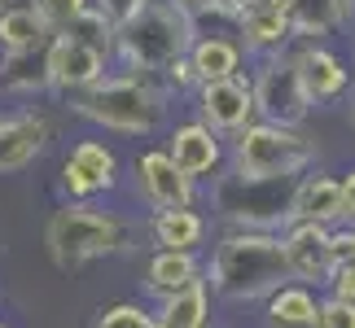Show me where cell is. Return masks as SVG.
Returning a JSON list of instances; mask_svg holds the SVG:
<instances>
[{
  "instance_id": "6da1fadb",
  "label": "cell",
  "mask_w": 355,
  "mask_h": 328,
  "mask_svg": "<svg viewBox=\"0 0 355 328\" xmlns=\"http://www.w3.org/2000/svg\"><path fill=\"white\" fill-rule=\"evenodd\" d=\"M202 280H207L211 298L233 307H250L290 280L285 271V250H281V232L263 228H228L215 241L211 258L202 263Z\"/></svg>"
},
{
  "instance_id": "7a4b0ae2",
  "label": "cell",
  "mask_w": 355,
  "mask_h": 328,
  "mask_svg": "<svg viewBox=\"0 0 355 328\" xmlns=\"http://www.w3.org/2000/svg\"><path fill=\"white\" fill-rule=\"evenodd\" d=\"M71 101V114L92 122L97 131H110V136H154L162 131L167 122V109H171V92L162 88V79L154 75H132V71H114L97 79L92 88L75 92Z\"/></svg>"
},
{
  "instance_id": "3957f363",
  "label": "cell",
  "mask_w": 355,
  "mask_h": 328,
  "mask_svg": "<svg viewBox=\"0 0 355 328\" xmlns=\"http://www.w3.org/2000/svg\"><path fill=\"white\" fill-rule=\"evenodd\" d=\"M198 18L184 13L175 0H149L141 13H132L123 26H114V66L132 75L162 79L171 62H180L198 39Z\"/></svg>"
},
{
  "instance_id": "277c9868",
  "label": "cell",
  "mask_w": 355,
  "mask_h": 328,
  "mask_svg": "<svg viewBox=\"0 0 355 328\" xmlns=\"http://www.w3.org/2000/svg\"><path fill=\"white\" fill-rule=\"evenodd\" d=\"M44 250L62 271H79L97 258L132 250V224L97 201H62L44 224Z\"/></svg>"
},
{
  "instance_id": "5b68a950",
  "label": "cell",
  "mask_w": 355,
  "mask_h": 328,
  "mask_svg": "<svg viewBox=\"0 0 355 328\" xmlns=\"http://www.w3.org/2000/svg\"><path fill=\"white\" fill-rule=\"evenodd\" d=\"M316 167V140L298 127L254 118L250 127L228 136V171L241 180H294Z\"/></svg>"
},
{
  "instance_id": "8992f818",
  "label": "cell",
  "mask_w": 355,
  "mask_h": 328,
  "mask_svg": "<svg viewBox=\"0 0 355 328\" xmlns=\"http://www.w3.org/2000/svg\"><path fill=\"white\" fill-rule=\"evenodd\" d=\"M290 188L294 180H241L233 171H220L211 180V206L220 210L228 228H263L281 232L285 210H290Z\"/></svg>"
},
{
  "instance_id": "52a82bcc",
  "label": "cell",
  "mask_w": 355,
  "mask_h": 328,
  "mask_svg": "<svg viewBox=\"0 0 355 328\" xmlns=\"http://www.w3.org/2000/svg\"><path fill=\"white\" fill-rule=\"evenodd\" d=\"M250 79V97H254V118L263 122H281V127H303L311 118V97L303 88L294 53H272V57H254Z\"/></svg>"
},
{
  "instance_id": "ba28073f",
  "label": "cell",
  "mask_w": 355,
  "mask_h": 328,
  "mask_svg": "<svg viewBox=\"0 0 355 328\" xmlns=\"http://www.w3.org/2000/svg\"><path fill=\"white\" fill-rule=\"evenodd\" d=\"M119 175H123L119 149L110 140H101V136H84V140H75L71 154L62 158L58 188H62L66 201H97V197L119 188Z\"/></svg>"
},
{
  "instance_id": "9c48e42d",
  "label": "cell",
  "mask_w": 355,
  "mask_h": 328,
  "mask_svg": "<svg viewBox=\"0 0 355 328\" xmlns=\"http://www.w3.org/2000/svg\"><path fill=\"white\" fill-rule=\"evenodd\" d=\"M132 193L141 206L149 210H175V206H198V180H189V175L171 162V154L162 145L154 149H141V154L132 158Z\"/></svg>"
},
{
  "instance_id": "30bf717a",
  "label": "cell",
  "mask_w": 355,
  "mask_h": 328,
  "mask_svg": "<svg viewBox=\"0 0 355 328\" xmlns=\"http://www.w3.org/2000/svg\"><path fill=\"white\" fill-rule=\"evenodd\" d=\"M110 71H114V57H105L92 44H79L71 35H53L44 44V79L53 97H75V92L92 88Z\"/></svg>"
},
{
  "instance_id": "8fae6325",
  "label": "cell",
  "mask_w": 355,
  "mask_h": 328,
  "mask_svg": "<svg viewBox=\"0 0 355 328\" xmlns=\"http://www.w3.org/2000/svg\"><path fill=\"white\" fill-rule=\"evenodd\" d=\"M171 162L180 167L189 180H215L224 167H228V140L220 131H211L202 118H184V122H171L167 127V145Z\"/></svg>"
},
{
  "instance_id": "7c38bea8",
  "label": "cell",
  "mask_w": 355,
  "mask_h": 328,
  "mask_svg": "<svg viewBox=\"0 0 355 328\" xmlns=\"http://www.w3.org/2000/svg\"><path fill=\"white\" fill-rule=\"evenodd\" d=\"M193 118H202L211 131H220L224 140L237 136L241 127L254 122V97H250V79H211V84L193 88Z\"/></svg>"
},
{
  "instance_id": "4fadbf2b",
  "label": "cell",
  "mask_w": 355,
  "mask_h": 328,
  "mask_svg": "<svg viewBox=\"0 0 355 328\" xmlns=\"http://www.w3.org/2000/svg\"><path fill=\"white\" fill-rule=\"evenodd\" d=\"M334 228L320 224H285L281 228V250H285V271L298 284H311V289H324L334 271Z\"/></svg>"
},
{
  "instance_id": "5bb4252c",
  "label": "cell",
  "mask_w": 355,
  "mask_h": 328,
  "mask_svg": "<svg viewBox=\"0 0 355 328\" xmlns=\"http://www.w3.org/2000/svg\"><path fill=\"white\" fill-rule=\"evenodd\" d=\"M53 136H58V127L44 109H18V114L0 118V175H18L35 167L49 154Z\"/></svg>"
},
{
  "instance_id": "9a60e30c",
  "label": "cell",
  "mask_w": 355,
  "mask_h": 328,
  "mask_svg": "<svg viewBox=\"0 0 355 328\" xmlns=\"http://www.w3.org/2000/svg\"><path fill=\"white\" fill-rule=\"evenodd\" d=\"M290 53L298 62V75H303V88H307L311 105H334L351 92V66H347V57H338L324 39H294Z\"/></svg>"
},
{
  "instance_id": "2e32d148",
  "label": "cell",
  "mask_w": 355,
  "mask_h": 328,
  "mask_svg": "<svg viewBox=\"0 0 355 328\" xmlns=\"http://www.w3.org/2000/svg\"><path fill=\"white\" fill-rule=\"evenodd\" d=\"M285 224H320V228L343 224V188H338V175L320 171V167H307L303 175H294Z\"/></svg>"
},
{
  "instance_id": "e0dca14e",
  "label": "cell",
  "mask_w": 355,
  "mask_h": 328,
  "mask_svg": "<svg viewBox=\"0 0 355 328\" xmlns=\"http://www.w3.org/2000/svg\"><path fill=\"white\" fill-rule=\"evenodd\" d=\"M233 35L245 57H272V53H285L294 44V26L290 13H285V0H259L245 13L233 18Z\"/></svg>"
},
{
  "instance_id": "ac0fdd59",
  "label": "cell",
  "mask_w": 355,
  "mask_h": 328,
  "mask_svg": "<svg viewBox=\"0 0 355 328\" xmlns=\"http://www.w3.org/2000/svg\"><path fill=\"white\" fill-rule=\"evenodd\" d=\"M193 280H202V254L198 250H154L145 258L141 284L149 298H175L180 289H189Z\"/></svg>"
},
{
  "instance_id": "d6986e66",
  "label": "cell",
  "mask_w": 355,
  "mask_h": 328,
  "mask_svg": "<svg viewBox=\"0 0 355 328\" xmlns=\"http://www.w3.org/2000/svg\"><path fill=\"white\" fill-rule=\"evenodd\" d=\"M207 232H211V224L198 206L149 210V219H145V237L154 250H202Z\"/></svg>"
},
{
  "instance_id": "ffe728a7",
  "label": "cell",
  "mask_w": 355,
  "mask_h": 328,
  "mask_svg": "<svg viewBox=\"0 0 355 328\" xmlns=\"http://www.w3.org/2000/svg\"><path fill=\"white\" fill-rule=\"evenodd\" d=\"M189 66H193L198 84H211V79H233L241 75L245 53L237 44V35H220V31H198L193 48H189Z\"/></svg>"
},
{
  "instance_id": "44dd1931",
  "label": "cell",
  "mask_w": 355,
  "mask_h": 328,
  "mask_svg": "<svg viewBox=\"0 0 355 328\" xmlns=\"http://www.w3.org/2000/svg\"><path fill=\"white\" fill-rule=\"evenodd\" d=\"M316 307H320V293L311 284L285 280L263 298V328H311Z\"/></svg>"
},
{
  "instance_id": "7402d4cb",
  "label": "cell",
  "mask_w": 355,
  "mask_h": 328,
  "mask_svg": "<svg viewBox=\"0 0 355 328\" xmlns=\"http://www.w3.org/2000/svg\"><path fill=\"white\" fill-rule=\"evenodd\" d=\"M294 39H324L351 26V0H285Z\"/></svg>"
},
{
  "instance_id": "603a6c76",
  "label": "cell",
  "mask_w": 355,
  "mask_h": 328,
  "mask_svg": "<svg viewBox=\"0 0 355 328\" xmlns=\"http://www.w3.org/2000/svg\"><path fill=\"white\" fill-rule=\"evenodd\" d=\"M154 328H211V289L207 280H193L175 298H162L154 311Z\"/></svg>"
},
{
  "instance_id": "cb8c5ba5",
  "label": "cell",
  "mask_w": 355,
  "mask_h": 328,
  "mask_svg": "<svg viewBox=\"0 0 355 328\" xmlns=\"http://www.w3.org/2000/svg\"><path fill=\"white\" fill-rule=\"evenodd\" d=\"M49 39H53V31L35 13V5L0 9V53H40Z\"/></svg>"
},
{
  "instance_id": "d4e9b609",
  "label": "cell",
  "mask_w": 355,
  "mask_h": 328,
  "mask_svg": "<svg viewBox=\"0 0 355 328\" xmlns=\"http://www.w3.org/2000/svg\"><path fill=\"white\" fill-rule=\"evenodd\" d=\"M0 92H13V97L49 92L44 48H40V53H0Z\"/></svg>"
},
{
  "instance_id": "484cf974",
  "label": "cell",
  "mask_w": 355,
  "mask_h": 328,
  "mask_svg": "<svg viewBox=\"0 0 355 328\" xmlns=\"http://www.w3.org/2000/svg\"><path fill=\"white\" fill-rule=\"evenodd\" d=\"M58 35H71V39H79V44H92V48H101L105 57H114V22L105 18L101 9L79 13V18L66 26V31H58Z\"/></svg>"
},
{
  "instance_id": "4316f807",
  "label": "cell",
  "mask_w": 355,
  "mask_h": 328,
  "mask_svg": "<svg viewBox=\"0 0 355 328\" xmlns=\"http://www.w3.org/2000/svg\"><path fill=\"white\" fill-rule=\"evenodd\" d=\"M92 328H154V311L145 302H110L97 311Z\"/></svg>"
},
{
  "instance_id": "83f0119b",
  "label": "cell",
  "mask_w": 355,
  "mask_h": 328,
  "mask_svg": "<svg viewBox=\"0 0 355 328\" xmlns=\"http://www.w3.org/2000/svg\"><path fill=\"white\" fill-rule=\"evenodd\" d=\"M92 9V0H35V13L49 22V31L58 35V31H66L79 13H88Z\"/></svg>"
},
{
  "instance_id": "f1b7e54d",
  "label": "cell",
  "mask_w": 355,
  "mask_h": 328,
  "mask_svg": "<svg viewBox=\"0 0 355 328\" xmlns=\"http://www.w3.org/2000/svg\"><path fill=\"white\" fill-rule=\"evenodd\" d=\"M311 328H355V302L324 293L320 307H316V324H311Z\"/></svg>"
},
{
  "instance_id": "f546056e",
  "label": "cell",
  "mask_w": 355,
  "mask_h": 328,
  "mask_svg": "<svg viewBox=\"0 0 355 328\" xmlns=\"http://www.w3.org/2000/svg\"><path fill=\"white\" fill-rule=\"evenodd\" d=\"M324 293H334V298H347V302H355V263H334L329 280H324Z\"/></svg>"
},
{
  "instance_id": "4dcf8cb0",
  "label": "cell",
  "mask_w": 355,
  "mask_h": 328,
  "mask_svg": "<svg viewBox=\"0 0 355 328\" xmlns=\"http://www.w3.org/2000/svg\"><path fill=\"white\" fill-rule=\"evenodd\" d=\"M145 5H149V0H92V9H101L114 26H123V22L132 18V13H141Z\"/></svg>"
},
{
  "instance_id": "1f68e13d",
  "label": "cell",
  "mask_w": 355,
  "mask_h": 328,
  "mask_svg": "<svg viewBox=\"0 0 355 328\" xmlns=\"http://www.w3.org/2000/svg\"><path fill=\"white\" fill-rule=\"evenodd\" d=\"M329 237H334V263H355V224H338Z\"/></svg>"
},
{
  "instance_id": "d6a6232c",
  "label": "cell",
  "mask_w": 355,
  "mask_h": 328,
  "mask_svg": "<svg viewBox=\"0 0 355 328\" xmlns=\"http://www.w3.org/2000/svg\"><path fill=\"white\" fill-rule=\"evenodd\" d=\"M338 188H343V224H355V167L338 175Z\"/></svg>"
},
{
  "instance_id": "836d02e7",
  "label": "cell",
  "mask_w": 355,
  "mask_h": 328,
  "mask_svg": "<svg viewBox=\"0 0 355 328\" xmlns=\"http://www.w3.org/2000/svg\"><path fill=\"white\" fill-rule=\"evenodd\" d=\"M184 13H193V18L202 22V18H220V0H175Z\"/></svg>"
},
{
  "instance_id": "e575fe53",
  "label": "cell",
  "mask_w": 355,
  "mask_h": 328,
  "mask_svg": "<svg viewBox=\"0 0 355 328\" xmlns=\"http://www.w3.org/2000/svg\"><path fill=\"white\" fill-rule=\"evenodd\" d=\"M250 5H259V0H220V18H228V22H233L237 13H245Z\"/></svg>"
},
{
  "instance_id": "d590c367",
  "label": "cell",
  "mask_w": 355,
  "mask_h": 328,
  "mask_svg": "<svg viewBox=\"0 0 355 328\" xmlns=\"http://www.w3.org/2000/svg\"><path fill=\"white\" fill-rule=\"evenodd\" d=\"M26 5H35V0H0V9H26Z\"/></svg>"
},
{
  "instance_id": "8d00e7d4",
  "label": "cell",
  "mask_w": 355,
  "mask_h": 328,
  "mask_svg": "<svg viewBox=\"0 0 355 328\" xmlns=\"http://www.w3.org/2000/svg\"><path fill=\"white\" fill-rule=\"evenodd\" d=\"M351 18H355V0H351Z\"/></svg>"
},
{
  "instance_id": "74e56055",
  "label": "cell",
  "mask_w": 355,
  "mask_h": 328,
  "mask_svg": "<svg viewBox=\"0 0 355 328\" xmlns=\"http://www.w3.org/2000/svg\"><path fill=\"white\" fill-rule=\"evenodd\" d=\"M0 328H13V324H5V320H0Z\"/></svg>"
},
{
  "instance_id": "f35d334b",
  "label": "cell",
  "mask_w": 355,
  "mask_h": 328,
  "mask_svg": "<svg viewBox=\"0 0 355 328\" xmlns=\"http://www.w3.org/2000/svg\"><path fill=\"white\" fill-rule=\"evenodd\" d=\"M351 127H355V109H351Z\"/></svg>"
},
{
  "instance_id": "ab89813d",
  "label": "cell",
  "mask_w": 355,
  "mask_h": 328,
  "mask_svg": "<svg viewBox=\"0 0 355 328\" xmlns=\"http://www.w3.org/2000/svg\"><path fill=\"white\" fill-rule=\"evenodd\" d=\"M351 62H355V44H351Z\"/></svg>"
},
{
  "instance_id": "60d3db41",
  "label": "cell",
  "mask_w": 355,
  "mask_h": 328,
  "mask_svg": "<svg viewBox=\"0 0 355 328\" xmlns=\"http://www.w3.org/2000/svg\"><path fill=\"white\" fill-rule=\"evenodd\" d=\"M351 22H355V18H351Z\"/></svg>"
}]
</instances>
